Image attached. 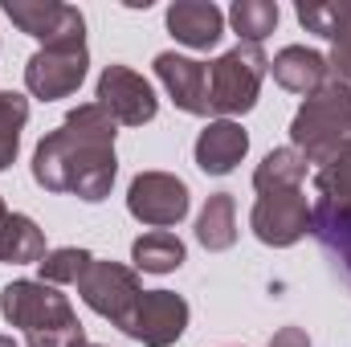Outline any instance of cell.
I'll use <instances>...</instances> for the list:
<instances>
[{
    "instance_id": "cell-1",
    "label": "cell",
    "mask_w": 351,
    "mask_h": 347,
    "mask_svg": "<svg viewBox=\"0 0 351 347\" xmlns=\"http://www.w3.org/2000/svg\"><path fill=\"white\" fill-rule=\"evenodd\" d=\"M119 123L98 106H74L58 131H49L33 152V180L45 192H74L78 200L98 204L110 196V184L119 176L114 160V131Z\"/></svg>"
},
{
    "instance_id": "cell-2",
    "label": "cell",
    "mask_w": 351,
    "mask_h": 347,
    "mask_svg": "<svg viewBox=\"0 0 351 347\" xmlns=\"http://www.w3.org/2000/svg\"><path fill=\"white\" fill-rule=\"evenodd\" d=\"M0 315L25 331L29 347H82L86 331L70 307L66 294H58V286L49 282H8L0 290Z\"/></svg>"
},
{
    "instance_id": "cell-3",
    "label": "cell",
    "mask_w": 351,
    "mask_h": 347,
    "mask_svg": "<svg viewBox=\"0 0 351 347\" xmlns=\"http://www.w3.org/2000/svg\"><path fill=\"white\" fill-rule=\"evenodd\" d=\"M290 139H294V152L306 164H323L339 143H348L351 139V86L331 78L311 98H302V106H298V115L290 123Z\"/></svg>"
},
{
    "instance_id": "cell-4",
    "label": "cell",
    "mask_w": 351,
    "mask_h": 347,
    "mask_svg": "<svg viewBox=\"0 0 351 347\" xmlns=\"http://www.w3.org/2000/svg\"><path fill=\"white\" fill-rule=\"evenodd\" d=\"M265 74H269V58L262 53V45L237 41L229 53H221L208 66V110H217L225 119L254 110Z\"/></svg>"
},
{
    "instance_id": "cell-5",
    "label": "cell",
    "mask_w": 351,
    "mask_h": 347,
    "mask_svg": "<svg viewBox=\"0 0 351 347\" xmlns=\"http://www.w3.org/2000/svg\"><path fill=\"white\" fill-rule=\"evenodd\" d=\"M78 294L94 315L110 319L119 331H127L131 315H135V302L143 298V286H139V274L131 265H119V261H90V270L78 282Z\"/></svg>"
},
{
    "instance_id": "cell-6",
    "label": "cell",
    "mask_w": 351,
    "mask_h": 347,
    "mask_svg": "<svg viewBox=\"0 0 351 347\" xmlns=\"http://www.w3.org/2000/svg\"><path fill=\"white\" fill-rule=\"evenodd\" d=\"M86 66H90V53H86V37L82 41H58V45H41L29 66H25V86L33 98H70L74 90L82 86L86 78Z\"/></svg>"
},
{
    "instance_id": "cell-7",
    "label": "cell",
    "mask_w": 351,
    "mask_h": 347,
    "mask_svg": "<svg viewBox=\"0 0 351 347\" xmlns=\"http://www.w3.org/2000/svg\"><path fill=\"white\" fill-rule=\"evenodd\" d=\"M188 184L172 172H139L127 188V213L152 229H172L188 217Z\"/></svg>"
},
{
    "instance_id": "cell-8",
    "label": "cell",
    "mask_w": 351,
    "mask_h": 347,
    "mask_svg": "<svg viewBox=\"0 0 351 347\" xmlns=\"http://www.w3.org/2000/svg\"><path fill=\"white\" fill-rule=\"evenodd\" d=\"M98 106L114 119V123H123V127H143V123H152L156 119V110H160V98H156V90L152 82L143 78V74H135L131 66H106L102 74H98Z\"/></svg>"
},
{
    "instance_id": "cell-9",
    "label": "cell",
    "mask_w": 351,
    "mask_h": 347,
    "mask_svg": "<svg viewBox=\"0 0 351 347\" xmlns=\"http://www.w3.org/2000/svg\"><path fill=\"white\" fill-rule=\"evenodd\" d=\"M254 233L262 246L274 250H286L294 241H302L311 233V204H306V192L302 188H286V192H262L258 204H254V217H250Z\"/></svg>"
},
{
    "instance_id": "cell-10",
    "label": "cell",
    "mask_w": 351,
    "mask_h": 347,
    "mask_svg": "<svg viewBox=\"0 0 351 347\" xmlns=\"http://www.w3.org/2000/svg\"><path fill=\"white\" fill-rule=\"evenodd\" d=\"M4 12L8 21L37 37L41 45H58V41H82L86 37V21L74 4H62V0H4Z\"/></svg>"
},
{
    "instance_id": "cell-11",
    "label": "cell",
    "mask_w": 351,
    "mask_h": 347,
    "mask_svg": "<svg viewBox=\"0 0 351 347\" xmlns=\"http://www.w3.org/2000/svg\"><path fill=\"white\" fill-rule=\"evenodd\" d=\"M188 327V302L172 290H143L135 302V315L127 323V335L143 347H172Z\"/></svg>"
},
{
    "instance_id": "cell-12",
    "label": "cell",
    "mask_w": 351,
    "mask_h": 347,
    "mask_svg": "<svg viewBox=\"0 0 351 347\" xmlns=\"http://www.w3.org/2000/svg\"><path fill=\"white\" fill-rule=\"evenodd\" d=\"M156 78L172 94V102L184 115H208V66L192 62L184 53H160L156 58Z\"/></svg>"
},
{
    "instance_id": "cell-13",
    "label": "cell",
    "mask_w": 351,
    "mask_h": 347,
    "mask_svg": "<svg viewBox=\"0 0 351 347\" xmlns=\"http://www.w3.org/2000/svg\"><path fill=\"white\" fill-rule=\"evenodd\" d=\"M250 152V135L233 119H213L196 135V168L204 176H229Z\"/></svg>"
},
{
    "instance_id": "cell-14",
    "label": "cell",
    "mask_w": 351,
    "mask_h": 347,
    "mask_svg": "<svg viewBox=\"0 0 351 347\" xmlns=\"http://www.w3.org/2000/svg\"><path fill=\"white\" fill-rule=\"evenodd\" d=\"M168 33L188 49H213L225 33V12L213 0H176L168 8Z\"/></svg>"
},
{
    "instance_id": "cell-15",
    "label": "cell",
    "mask_w": 351,
    "mask_h": 347,
    "mask_svg": "<svg viewBox=\"0 0 351 347\" xmlns=\"http://www.w3.org/2000/svg\"><path fill=\"white\" fill-rule=\"evenodd\" d=\"M269 74H274V82L282 90L302 94V98H311L319 86L331 82L327 58H323L319 49H306V45H286V49H278L274 62H269Z\"/></svg>"
},
{
    "instance_id": "cell-16",
    "label": "cell",
    "mask_w": 351,
    "mask_h": 347,
    "mask_svg": "<svg viewBox=\"0 0 351 347\" xmlns=\"http://www.w3.org/2000/svg\"><path fill=\"white\" fill-rule=\"evenodd\" d=\"M311 233L319 237L327 258L335 261V270L351 282V208H331L319 200L311 208Z\"/></svg>"
},
{
    "instance_id": "cell-17",
    "label": "cell",
    "mask_w": 351,
    "mask_h": 347,
    "mask_svg": "<svg viewBox=\"0 0 351 347\" xmlns=\"http://www.w3.org/2000/svg\"><path fill=\"white\" fill-rule=\"evenodd\" d=\"M196 241L213 254H221L237 241V204L229 192H213L204 200V208L196 217Z\"/></svg>"
},
{
    "instance_id": "cell-18",
    "label": "cell",
    "mask_w": 351,
    "mask_h": 347,
    "mask_svg": "<svg viewBox=\"0 0 351 347\" xmlns=\"http://www.w3.org/2000/svg\"><path fill=\"white\" fill-rule=\"evenodd\" d=\"M45 258V233L25 217V213H8L0 225V261L8 265H41Z\"/></svg>"
},
{
    "instance_id": "cell-19",
    "label": "cell",
    "mask_w": 351,
    "mask_h": 347,
    "mask_svg": "<svg viewBox=\"0 0 351 347\" xmlns=\"http://www.w3.org/2000/svg\"><path fill=\"white\" fill-rule=\"evenodd\" d=\"M184 241L168 233V229H152V233H143L135 246H131V261H135V270H143V274H172L184 265Z\"/></svg>"
},
{
    "instance_id": "cell-20",
    "label": "cell",
    "mask_w": 351,
    "mask_h": 347,
    "mask_svg": "<svg viewBox=\"0 0 351 347\" xmlns=\"http://www.w3.org/2000/svg\"><path fill=\"white\" fill-rule=\"evenodd\" d=\"M306 168H311V164H306V160H302L294 147H274L262 164H258V172H254V188H258V196H262V192H286V188H302Z\"/></svg>"
},
{
    "instance_id": "cell-21",
    "label": "cell",
    "mask_w": 351,
    "mask_h": 347,
    "mask_svg": "<svg viewBox=\"0 0 351 347\" xmlns=\"http://www.w3.org/2000/svg\"><path fill=\"white\" fill-rule=\"evenodd\" d=\"M315 188L319 200L331 208H351V139L339 143L315 172Z\"/></svg>"
},
{
    "instance_id": "cell-22",
    "label": "cell",
    "mask_w": 351,
    "mask_h": 347,
    "mask_svg": "<svg viewBox=\"0 0 351 347\" xmlns=\"http://www.w3.org/2000/svg\"><path fill=\"white\" fill-rule=\"evenodd\" d=\"M229 21H233L241 45H262L278 29V4H269V0H237L229 8Z\"/></svg>"
},
{
    "instance_id": "cell-23",
    "label": "cell",
    "mask_w": 351,
    "mask_h": 347,
    "mask_svg": "<svg viewBox=\"0 0 351 347\" xmlns=\"http://www.w3.org/2000/svg\"><path fill=\"white\" fill-rule=\"evenodd\" d=\"M90 254L86 250H78V246H62V250H49L45 258H41V282H49V286H62V282H82V274L90 270Z\"/></svg>"
},
{
    "instance_id": "cell-24",
    "label": "cell",
    "mask_w": 351,
    "mask_h": 347,
    "mask_svg": "<svg viewBox=\"0 0 351 347\" xmlns=\"http://www.w3.org/2000/svg\"><path fill=\"white\" fill-rule=\"evenodd\" d=\"M298 21L311 29V33H319V37H327V41H335L339 33H343V25L351 21V0H327V4H298Z\"/></svg>"
},
{
    "instance_id": "cell-25",
    "label": "cell",
    "mask_w": 351,
    "mask_h": 347,
    "mask_svg": "<svg viewBox=\"0 0 351 347\" xmlns=\"http://www.w3.org/2000/svg\"><path fill=\"white\" fill-rule=\"evenodd\" d=\"M335 49H331V58H327V66H331V74H335V82H343L351 86V21L343 25V33L331 41Z\"/></svg>"
},
{
    "instance_id": "cell-26",
    "label": "cell",
    "mask_w": 351,
    "mask_h": 347,
    "mask_svg": "<svg viewBox=\"0 0 351 347\" xmlns=\"http://www.w3.org/2000/svg\"><path fill=\"white\" fill-rule=\"evenodd\" d=\"M269 347H311V339H306L302 327H282V331H274Z\"/></svg>"
},
{
    "instance_id": "cell-27",
    "label": "cell",
    "mask_w": 351,
    "mask_h": 347,
    "mask_svg": "<svg viewBox=\"0 0 351 347\" xmlns=\"http://www.w3.org/2000/svg\"><path fill=\"white\" fill-rule=\"evenodd\" d=\"M0 347H16V344H12V339H8V335H0Z\"/></svg>"
},
{
    "instance_id": "cell-28",
    "label": "cell",
    "mask_w": 351,
    "mask_h": 347,
    "mask_svg": "<svg viewBox=\"0 0 351 347\" xmlns=\"http://www.w3.org/2000/svg\"><path fill=\"white\" fill-rule=\"evenodd\" d=\"M4 217H8V208H4V200H0V225H4Z\"/></svg>"
},
{
    "instance_id": "cell-29",
    "label": "cell",
    "mask_w": 351,
    "mask_h": 347,
    "mask_svg": "<svg viewBox=\"0 0 351 347\" xmlns=\"http://www.w3.org/2000/svg\"><path fill=\"white\" fill-rule=\"evenodd\" d=\"M82 347H102V344H82Z\"/></svg>"
}]
</instances>
